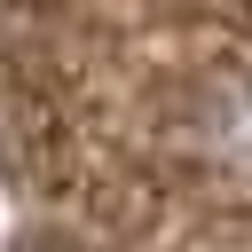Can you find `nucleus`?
<instances>
[{
	"label": "nucleus",
	"mask_w": 252,
	"mask_h": 252,
	"mask_svg": "<svg viewBox=\"0 0 252 252\" xmlns=\"http://www.w3.org/2000/svg\"><path fill=\"white\" fill-rule=\"evenodd\" d=\"M197 158L220 181L252 189V63H228V71L205 79V94H197Z\"/></svg>",
	"instance_id": "f257e3e1"
}]
</instances>
